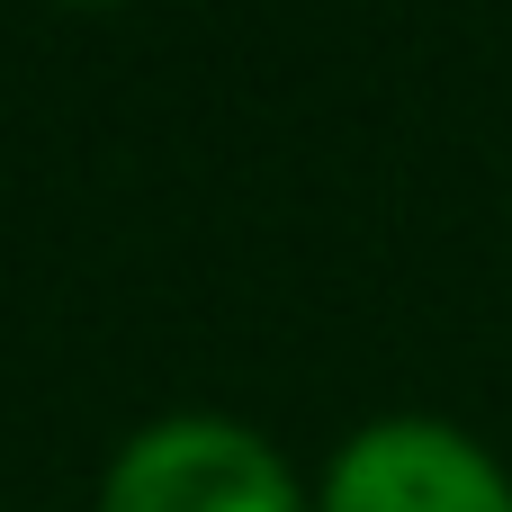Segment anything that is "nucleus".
<instances>
[{
    "instance_id": "nucleus-1",
    "label": "nucleus",
    "mask_w": 512,
    "mask_h": 512,
    "mask_svg": "<svg viewBox=\"0 0 512 512\" xmlns=\"http://www.w3.org/2000/svg\"><path fill=\"white\" fill-rule=\"evenodd\" d=\"M99 512H297V486L243 423L180 414V423H153L108 468Z\"/></svg>"
},
{
    "instance_id": "nucleus-2",
    "label": "nucleus",
    "mask_w": 512,
    "mask_h": 512,
    "mask_svg": "<svg viewBox=\"0 0 512 512\" xmlns=\"http://www.w3.org/2000/svg\"><path fill=\"white\" fill-rule=\"evenodd\" d=\"M324 512H512V486L450 423H378L333 459Z\"/></svg>"
}]
</instances>
